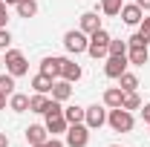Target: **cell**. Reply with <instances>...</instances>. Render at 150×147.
Wrapping results in <instances>:
<instances>
[{"label": "cell", "instance_id": "11", "mask_svg": "<svg viewBox=\"0 0 150 147\" xmlns=\"http://www.w3.org/2000/svg\"><path fill=\"white\" fill-rule=\"evenodd\" d=\"M49 139V130L40 127V124H32V127H26V141L29 144H43Z\"/></svg>", "mask_w": 150, "mask_h": 147}, {"label": "cell", "instance_id": "17", "mask_svg": "<svg viewBox=\"0 0 150 147\" xmlns=\"http://www.w3.org/2000/svg\"><path fill=\"white\" fill-rule=\"evenodd\" d=\"M121 101H124V90L121 87H110L104 92V104L107 107H121Z\"/></svg>", "mask_w": 150, "mask_h": 147}, {"label": "cell", "instance_id": "4", "mask_svg": "<svg viewBox=\"0 0 150 147\" xmlns=\"http://www.w3.org/2000/svg\"><path fill=\"white\" fill-rule=\"evenodd\" d=\"M64 46H67V52L81 55V52H87V46H90V37L84 35L81 29H69V32L64 35Z\"/></svg>", "mask_w": 150, "mask_h": 147}, {"label": "cell", "instance_id": "5", "mask_svg": "<svg viewBox=\"0 0 150 147\" xmlns=\"http://www.w3.org/2000/svg\"><path fill=\"white\" fill-rule=\"evenodd\" d=\"M87 144H90V127L87 124H69L67 147H87Z\"/></svg>", "mask_w": 150, "mask_h": 147}, {"label": "cell", "instance_id": "40", "mask_svg": "<svg viewBox=\"0 0 150 147\" xmlns=\"http://www.w3.org/2000/svg\"><path fill=\"white\" fill-rule=\"evenodd\" d=\"M0 66H3V61H0Z\"/></svg>", "mask_w": 150, "mask_h": 147}, {"label": "cell", "instance_id": "32", "mask_svg": "<svg viewBox=\"0 0 150 147\" xmlns=\"http://www.w3.org/2000/svg\"><path fill=\"white\" fill-rule=\"evenodd\" d=\"M142 118H144V124L150 127V104H142Z\"/></svg>", "mask_w": 150, "mask_h": 147}, {"label": "cell", "instance_id": "7", "mask_svg": "<svg viewBox=\"0 0 150 147\" xmlns=\"http://www.w3.org/2000/svg\"><path fill=\"white\" fill-rule=\"evenodd\" d=\"M84 124L90 130H98L107 124V112H104V107H98V104H93V107H87V112H84Z\"/></svg>", "mask_w": 150, "mask_h": 147}, {"label": "cell", "instance_id": "2", "mask_svg": "<svg viewBox=\"0 0 150 147\" xmlns=\"http://www.w3.org/2000/svg\"><path fill=\"white\" fill-rule=\"evenodd\" d=\"M87 52L98 61V58H107L110 55V32H104V29H98L90 35V46H87Z\"/></svg>", "mask_w": 150, "mask_h": 147}, {"label": "cell", "instance_id": "37", "mask_svg": "<svg viewBox=\"0 0 150 147\" xmlns=\"http://www.w3.org/2000/svg\"><path fill=\"white\" fill-rule=\"evenodd\" d=\"M3 3H6V6H18L20 0H3Z\"/></svg>", "mask_w": 150, "mask_h": 147}, {"label": "cell", "instance_id": "23", "mask_svg": "<svg viewBox=\"0 0 150 147\" xmlns=\"http://www.w3.org/2000/svg\"><path fill=\"white\" fill-rule=\"evenodd\" d=\"M121 107H124V110H142V98H139V92H124Z\"/></svg>", "mask_w": 150, "mask_h": 147}, {"label": "cell", "instance_id": "15", "mask_svg": "<svg viewBox=\"0 0 150 147\" xmlns=\"http://www.w3.org/2000/svg\"><path fill=\"white\" fill-rule=\"evenodd\" d=\"M69 95H72V84L69 81H55L52 84V98L55 101H67Z\"/></svg>", "mask_w": 150, "mask_h": 147}, {"label": "cell", "instance_id": "39", "mask_svg": "<svg viewBox=\"0 0 150 147\" xmlns=\"http://www.w3.org/2000/svg\"><path fill=\"white\" fill-rule=\"evenodd\" d=\"M110 147H121V144H110Z\"/></svg>", "mask_w": 150, "mask_h": 147}, {"label": "cell", "instance_id": "8", "mask_svg": "<svg viewBox=\"0 0 150 147\" xmlns=\"http://www.w3.org/2000/svg\"><path fill=\"white\" fill-rule=\"evenodd\" d=\"M64 61H67V58H43V61H40V72L49 75V78L55 81L58 75H61V69H64Z\"/></svg>", "mask_w": 150, "mask_h": 147}, {"label": "cell", "instance_id": "16", "mask_svg": "<svg viewBox=\"0 0 150 147\" xmlns=\"http://www.w3.org/2000/svg\"><path fill=\"white\" fill-rule=\"evenodd\" d=\"M9 107H12L15 112H26V110H29V95L12 92V95H9Z\"/></svg>", "mask_w": 150, "mask_h": 147}, {"label": "cell", "instance_id": "26", "mask_svg": "<svg viewBox=\"0 0 150 147\" xmlns=\"http://www.w3.org/2000/svg\"><path fill=\"white\" fill-rule=\"evenodd\" d=\"M127 40H112L110 37V55H127Z\"/></svg>", "mask_w": 150, "mask_h": 147}, {"label": "cell", "instance_id": "35", "mask_svg": "<svg viewBox=\"0 0 150 147\" xmlns=\"http://www.w3.org/2000/svg\"><path fill=\"white\" fill-rule=\"evenodd\" d=\"M0 147H9V136L6 133H0Z\"/></svg>", "mask_w": 150, "mask_h": 147}, {"label": "cell", "instance_id": "22", "mask_svg": "<svg viewBox=\"0 0 150 147\" xmlns=\"http://www.w3.org/2000/svg\"><path fill=\"white\" fill-rule=\"evenodd\" d=\"M15 9H18L20 18H35V15H38V3H35V0H20Z\"/></svg>", "mask_w": 150, "mask_h": 147}, {"label": "cell", "instance_id": "19", "mask_svg": "<svg viewBox=\"0 0 150 147\" xmlns=\"http://www.w3.org/2000/svg\"><path fill=\"white\" fill-rule=\"evenodd\" d=\"M46 104H49V98L43 95V92H35L32 98H29V112H46Z\"/></svg>", "mask_w": 150, "mask_h": 147}, {"label": "cell", "instance_id": "25", "mask_svg": "<svg viewBox=\"0 0 150 147\" xmlns=\"http://www.w3.org/2000/svg\"><path fill=\"white\" fill-rule=\"evenodd\" d=\"M0 92H6V95H12L15 92V75H0Z\"/></svg>", "mask_w": 150, "mask_h": 147}, {"label": "cell", "instance_id": "18", "mask_svg": "<svg viewBox=\"0 0 150 147\" xmlns=\"http://www.w3.org/2000/svg\"><path fill=\"white\" fill-rule=\"evenodd\" d=\"M52 84H55V81H52L49 75H43V72H38L35 78H32V87H35V92H43V95H46V92H52Z\"/></svg>", "mask_w": 150, "mask_h": 147}, {"label": "cell", "instance_id": "21", "mask_svg": "<svg viewBox=\"0 0 150 147\" xmlns=\"http://www.w3.org/2000/svg\"><path fill=\"white\" fill-rule=\"evenodd\" d=\"M118 87H121L124 92H136V87H139V78H136L133 72H121V75H118Z\"/></svg>", "mask_w": 150, "mask_h": 147}, {"label": "cell", "instance_id": "6", "mask_svg": "<svg viewBox=\"0 0 150 147\" xmlns=\"http://www.w3.org/2000/svg\"><path fill=\"white\" fill-rule=\"evenodd\" d=\"M127 55H107V64H104V75L107 78H118L121 72H127Z\"/></svg>", "mask_w": 150, "mask_h": 147}, {"label": "cell", "instance_id": "13", "mask_svg": "<svg viewBox=\"0 0 150 147\" xmlns=\"http://www.w3.org/2000/svg\"><path fill=\"white\" fill-rule=\"evenodd\" d=\"M46 130H49L52 136H58V133H67V130H69V121H67L64 115H46Z\"/></svg>", "mask_w": 150, "mask_h": 147}, {"label": "cell", "instance_id": "33", "mask_svg": "<svg viewBox=\"0 0 150 147\" xmlns=\"http://www.w3.org/2000/svg\"><path fill=\"white\" fill-rule=\"evenodd\" d=\"M46 147H64V141H61V139H55V136H52V139H46Z\"/></svg>", "mask_w": 150, "mask_h": 147}, {"label": "cell", "instance_id": "28", "mask_svg": "<svg viewBox=\"0 0 150 147\" xmlns=\"http://www.w3.org/2000/svg\"><path fill=\"white\" fill-rule=\"evenodd\" d=\"M127 46H147V37L142 35V32H136L133 37H127Z\"/></svg>", "mask_w": 150, "mask_h": 147}, {"label": "cell", "instance_id": "29", "mask_svg": "<svg viewBox=\"0 0 150 147\" xmlns=\"http://www.w3.org/2000/svg\"><path fill=\"white\" fill-rule=\"evenodd\" d=\"M6 20H9V6L0 0V29H6Z\"/></svg>", "mask_w": 150, "mask_h": 147}, {"label": "cell", "instance_id": "38", "mask_svg": "<svg viewBox=\"0 0 150 147\" xmlns=\"http://www.w3.org/2000/svg\"><path fill=\"white\" fill-rule=\"evenodd\" d=\"M32 147H46V141H43V144H32Z\"/></svg>", "mask_w": 150, "mask_h": 147}, {"label": "cell", "instance_id": "12", "mask_svg": "<svg viewBox=\"0 0 150 147\" xmlns=\"http://www.w3.org/2000/svg\"><path fill=\"white\" fill-rule=\"evenodd\" d=\"M81 75H84V69H81L78 64H72V61L67 58V61H64V69H61V78H64V81H69V84H75V81H78Z\"/></svg>", "mask_w": 150, "mask_h": 147}, {"label": "cell", "instance_id": "30", "mask_svg": "<svg viewBox=\"0 0 150 147\" xmlns=\"http://www.w3.org/2000/svg\"><path fill=\"white\" fill-rule=\"evenodd\" d=\"M9 43H12V35H9V29H0V49H9Z\"/></svg>", "mask_w": 150, "mask_h": 147}, {"label": "cell", "instance_id": "10", "mask_svg": "<svg viewBox=\"0 0 150 147\" xmlns=\"http://www.w3.org/2000/svg\"><path fill=\"white\" fill-rule=\"evenodd\" d=\"M98 29H101V18H98L95 12H84V15H81V32H84V35H93Z\"/></svg>", "mask_w": 150, "mask_h": 147}, {"label": "cell", "instance_id": "27", "mask_svg": "<svg viewBox=\"0 0 150 147\" xmlns=\"http://www.w3.org/2000/svg\"><path fill=\"white\" fill-rule=\"evenodd\" d=\"M43 115H64V107H61V101L49 98V104H46V112H43Z\"/></svg>", "mask_w": 150, "mask_h": 147}, {"label": "cell", "instance_id": "14", "mask_svg": "<svg viewBox=\"0 0 150 147\" xmlns=\"http://www.w3.org/2000/svg\"><path fill=\"white\" fill-rule=\"evenodd\" d=\"M127 61H130V64H136V66H144V64L150 61L147 46H130V49H127Z\"/></svg>", "mask_w": 150, "mask_h": 147}, {"label": "cell", "instance_id": "31", "mask_svg": "<svg viewBox=\"0 0 150 147\" xmlns=\"http://www.w3.org/2000/svg\"><path fill=\"white\" fill-rule=\"evenodd\" d=\"M139 32L147 37V43H150V18H142V29H139Z\"/></svg>", "mask_w": 150, "mask_h": 147}, {"label": "cell", "instance_id": "34", "mask_svg": "<svg viewBox=\"0 0 150 147\" xmlns=\"http://www.w3.org/2000/svg\"><path fill=\"white\" fill-rule=\"evenodd\" d=\"M136 6H139L142 12H150V0H136Z\"/></svg>", "mask_w": 150, "mask_h": 147}, {"label": "cell", "instance_id": "9", "mask_svg": "<svg viewBox=\"0 0 150 147\" xmlns=\"http://www.w3.org/2000/svg\"><path fill=\"white\" fill-rule=\"evenodd\" d=\"M121 20L127 23V26H136V23H142V18H144V12L136 6V3H130V6H121Z\"/></svg>", "mask_w": 150, "mask_h": 147}, {"label": "cell", "instance_id": "1", "mask_svg": "<svg viewBox=\"0 0 150 147\" xmlns=\"http://www.w3.org/2000/svg\"><path fill=\"white\" fill-rule=\"evenodd\" d=\"M107 121H110V127L115 130V133H130L133 130V112L130 110H124V107H112L110 115H107Z\"/></svg>", "mask_w": 150, "mask_h": 147}, {"label": "cell", "instance_id": "24", "mask_svg": "<svg viewBox=\"0 0 150 147\" xmlns=\"http://www.w3.org/2000/svg\"><path fill=\"white\" fill-rule=\"evenodd\" d=\"M121 6H124L121 0H101V12H104V15H110V18L121 12Z\"/></svg>", "mask_w": 150, "mask_h": 147}, {"label": "cell", "instance_id": "36", "mask_svg": "<svg viewBox=\"0 0 150 147\" xmlns=\"http://www.w3.org/2000/svg\"><path fill=\"white\" fill-rule=\"evenodd\" d=\"M6 98H9V95H6V92H0V110L6 107Z\"/></svg>", "mask_w": 150, "mask_h": 147}, {"label": "cell", "instance_id": "20", "mask_svg": "<svg viewBox=\"0 0 150 147\" xmlns=\"http://www.w3.org/2000/svg\"><path fill=\"white\" fill-rule=\"evenodd\" d=\"M84 107H78V104H72V107H67L64 110V118L69 121V124H84Z\"/></svg>", "mask_w": 150, "mask_h": 147}, {"label": "cell", "instance_id": "3", "mask_svg": "<svg viewBox=\"0 0 150 147\" xmlns=\"http://www.w3.org/2000/svg\"><path fill=\"white\" fill-rule=\"evenodd\" d=\"M3 64H6V72L15 75V78H20V75L29 72V64H26L23 52H18V49H9V52H6V58H3Z\"/></svg>", "mask_w": 150, "mask_h": 147}]
</instances>
